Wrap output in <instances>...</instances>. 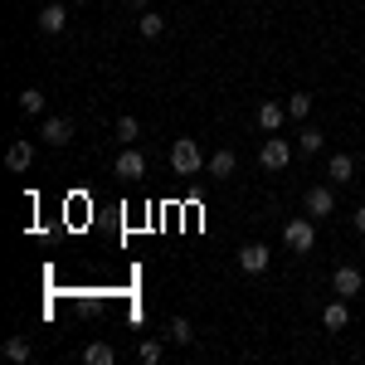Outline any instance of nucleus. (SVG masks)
<instances>
[{
	"instance_id": "23",
	"label": "nucleus",
	"mask_w": 365,
	"mask_h": 365,
	"mask_svg": "<svg viewBox=\"0 0 365 365\" xmlns=\"http://www.w3.org/2000/svg\"><path fill=\"white\" fill-rule=\"evenodd\" d=\"M322 141H327V132H312V127H302V141H297V146H302V156H317V151H322Z\"/></svg>"
},
{
	"instance_id": "5",
	"label": "nucleus",
	"mask_w": 365,
	"mask_h": 365,
	"mask_svg": "<svg viewBox=\"0 0 365 365\" xmlns=\"http://www.w3.org/2000/svg\"><path fill=\"white\" fill-rule=\"evenodd\" d=\"M302 205H307L312 220H327V215H336V195H331V185H312Z\"/></svg>"
},
{
	"instance_id": "11",
	"label": "nucleus",
	"mask_w": 365,
	"mask_h": 365,
	"mask_svg": "<svg viewBox=\"0 0 365 365\" xmlns=\"http://www.w3.org/2000/svg\"><path fill=\"white\" fill-rule=\"evenodd\" d=\"M282 117H287V108H282V103H258L253 122H258L263 132H278V127H282Z\"/></svg>"
},
{
	"instance_id": "19",
	"label": "nucleus",
	"mask_w": 365,
	"mask_h": 365,
	"mask_svg": "<svg viewBox=\"0 0 365 365\" xmlns=\"http://www.w3.org/2000/svg\"><path fill=\"white\" fill-rule=\"evenodd\" d=\"M15 103H20V113H44V93H39V88H25V93H20V98H15Z\"/></svg>"
},
{
	"instance_id": "4",
	"label": "nucleus",
	"mask_w": 365,
	"mask_h": 365,
	"mask_svg": "<svg viewBox=\"0 0 365 365\" xmlns=\"http://www.w3.org/2000/svg\"><path fill=\"white\" fill-rule=\"evenodd\" d=\"M113 170H117V180H127V185H132V180H141V175H146V156H141L137 146H127V151L113 161Z\"/></svg>"
},
{
	"instance_id": "24",
	"label": "nucleus",
	"mask_w": 365,
	"mask_h": 365,
	"mask_svg": "<svg viewBox=\"0 0 365 365\" xmlns=\"http://www.w3.org/2000/svg\"><path fill=\"white\" fill-rule=\"evenodd\" d=\"M351 220H356V229H361V234H365V205H361V210H356V215H351Z\"/></svg>"
},
{
	"instance_id": "20",
	"label": "nucleus",
	"mask_w": 365,
	"mask_h": 365,
	"mask_svg": "<svg viewBox=\"0 0 365 365\" xmlns=\"http://www.w3.org/2000/svg\"><path fill=\"white\" fill-rule=\"evenodd\" d=\"M137 137H141V122H137V117H117V141H122V146H132Z\"/></svg>"
},
{
	"instance_id": "13",
	"label": "nucleus",
	"mask_w": 365,
	"mask_h": 365,
	"mask_svg": "<svg viewBox=\"0 0 365 365\" xmlns=\"http://www.w3.org/2000/svg\"><path fill=\"white\" fill-rule=\"evenodd\" d=\"M327 175H331V185H351V175H356V161H351L346 151H336V156L327 161Z\"/></svg>"
},
{
	"instance_id": "26",
	"label": "nucleus",
	"mask_w": 365,
	"mask_h": 365,
	"mask_svg": "<svg viewBox=\"0 0 365 365\" xmlns=\"http://www.w3.org/2000/svg\"><path fill=\"white\" fill-rule=\"evenodd\" d=\"M68 5H88V0H68Z\"/></svg>"
},
{
	"instance_id": "14",
	"label": "nucleus",
	"mask_w": 365,
	"mask_h": 365,
	"mask_svg": "<svg viewBox=\"0 0 365 365\" xmlns=\"http://www.w3.org/2000/svg\"><path fill=\"white\" fill-rule=\"evenodd\" d=\"M166 341H170V346H190V341H195V327H190L185 317H170V327H166Z\"/></svg>"
},
{
	"instance_id": "10",
	"label": "nucleus",
	"mask_w": 365,
	"mask_h": 365,
	"mask_svg": "<svg viewBox=\"0 0 365 365\" xmlns=\"http://www.w3.org/2000/svg\"><path fill=\"white\" fill-rule=\"evenodd\" d=\"M29 161H34V146L29 141H10V151H5V170H15V175H25Z\"/></svg>"
},
{
	"instance_id": "9",
	"label": "nucleus",
	"mask_w": 365,
	"mask_h": 365,
	"mask_svg": "<svg viewBox=\"0 0 365 365\" xmlns=\"http://www.w3.org/2000/svg\"><path fill=\"white\" fill-rule=\"evenodd\" d=\"M63 25H68V5H58V0H44V10H39V29H44V34H58Z\"/></svg>"
},
{
	"instance_id": "7",
	"label": "nucleus",
	"mask_w": 365,
	"mask_h": 365,
	"mask_svg": "<svg viewBox=\"0 0 365 365\" xmlns=\"http://www.w3.org/2000/svg\"><path fill=\"white\" fill-rule=\"evenodd\" d=\"M331 287H336L341 297H356V292H365V278H361V268H351V263H341L336 273H331Z\"/></svg>"
},
{
	"instance_id": "18",
	"label": "nucleus",
	"mask_w": 365,
	"mask_h": 365,
	"mask_svg": "<svg viewBox=\"0 0 365 365\" xmlns=\"http://www.w3.org/2000/svg\"><path fill=\"white\" fill-rule=\"evenodd\" d=\"M161 351H166V341L146 336V341H141V346H137V361H141V365H156V361H161Z\"/></svg>"
},
{
	"instance_id": "1",
	"label": "nucleus",
	"mask_w": 365,
	"mask_h": 365,
	"mask_svg": "<svg viewBox=\"0 0 365 365\" xmlns=\"http://www.w3.org/2000/svg\"><path fill=\"white\" fill-rule=\"evenodd\" d=\"M205 161H210V156H205L190 137H180L175 146H170V170H175V175H200V170H205Z\"/></svg>"
},
{
	"instance_id": "8",
	"label": "nucleus",
	"mask_w": 365,
	"mask_h": 365,
	"mask_svg": "<svg viewBox=\"0 0 365 365\" xmlns=\"http://www.w3.org/2000/svg\"><path fill=\"white\" fill-rule=\"evenodd\" d=\"M268 263H273V253L263 249V244H244L239 249V268L244 273H268Z\"/></svg>"
},
{
	"instance_id": "17",
	"label": "nucleus",
	"mask_w": 365,
	"mask_h": 365,
	"mask_svg": "<svg viewBox=\"0 0 365 365\" xmlns=\"http://www.w3.org/2000/svg\"><path fill=\"white\" fill-rule=\"evenodd\" d=\"M137 29H141V39H161V34H166V20H161L156 10H141Z\"/></svg>"
},
{
	"instance_id": "27",
	"label": "nucleus",
	"mask_w": 365,
	"mask_h": 365,
	"mask_svg": "<svg viewBox=\"0 0 365 365\" xmlns=\"http://www.w3.org/2000/svg\"><path fill=\"white\" fill-rule=\"evenodd\" d=\"M361 253H365V239H361Z\"/></svg>"
},
{
	"instance_id": "16",
	"label": "nucleus",
	"mask_w": 365,
	"mask_h": 365,
	"mask_svg": "<svg viewBox=\"0 0 365 365\" xmlns=\"http://www.w3.org/2000/svg\"><path fill=\"white\" fill-rule=\"evenodd\" d=\"M83 361H88V365H113L117 351L108 346V341H88V346H83Z\"/></svg>"
},
{
	"instance_id": "22",
	"label": "nucleus",
	"mask_w": 365,
	"mask_h": 365,
	"mask_svg": "<svg viewBox=\"0 0 365 365\" xmlns=\"http://www.w3.org/2000/svg\"><path fill=\"white\" fill-rule=\"evenodd\" d=\"M307 113H312V93H292V98H287V117H297V122H302Z\"/></svg>"
},
{
	"instance_id": "12",
	"label": "nucleus",
	"mask_w": 365,
	"mask_h": 365,
	"mask_svg": "<svg viewBox=\"0 0 365 365\" xmlns=\"http://www.w3.org/2000/svg\"><path fill=\"white\" fill-rule=\"evenodd\" d=\"M234 166H239V161H234V151H215V156H210V161H205V175H215V180H229V175H234Z\"/></svg>"
},
{
	"instance_id": "3",
	"label": "nucleus",
	"mask_w": 365,
	"mask_h": 365,
	"mask_svg": "<svg viewBox=\"0 0 365 365\" xmlns=\"http://www.w3.org/2000/svg\"><path fill=\"white\" fill-rule=\"evenodd\" d=\"M287 161H292V146H287L282 137H268L263 146H258V166L263 170H282Z\"/></svg>"
},
{
	"instance_id": "6",
	"label": "nucleus",
	"mask_w": 365,
	"mask_h": 365,
	"mask_svg": "<svg viewBox=\"0 0 365 365\" xmlns=\"http://www.w3.org/2000/svg\"><path fill=\"white\" fill-rule=\"evenodd\" d=\"M39 141H44V146H68V141H73V122H68V117H44Z\"/></svg>"
},
{
	"instance_id": "21",
	"label": "nucleus",
	"mask_w": 365,
	"mask_h": 365,
	"mask_svg": "<svg viewBox=\"0 0 365 365\" xmlns=\"http://www.w3.org/2000/svg\"><path fill=\"white\" fill-rule=\"evenodd\" d=\"M5 356H10V361H20V365H25L29 356H34V346H29L25 336H10V341H5Z\"/></svg>"
},
{
	"instance_id": "25",
	"label": "nucleus",
	"mask_w": 365,
	"mask_h": 365,
	"mask_svg": "<svg viewBox=\"0 0 365 365\" xmlns=\"http://www.w3.org/2000/svg\"><path fill=\"white\" fill-rule=\"evenodd\" d=\"M132 5H137V10H146V0H132Z\"/></svg>"
},
{
	"instance_id": "15",
	"label": "nucleus",
	"mask_w": 365,
	"mask_h": 365,
	"mask_svg": "<svg viewBox=\"0 0 365 365\" xmlns=\"http://www.w3.org/2000/svg\"><path fill=\"white\" fill-rule=\"evenodd\" d=\"M322 327H327V331H341V327H351V312H346V297H341V302H331V307L322 312Z\"/></svg>"
},
{
	"instance_id": "2",
	"label": "nucleus",
	"mask_w": 365,
	"mask_h": 365,
	"mask_svg": "<svg viewBox=\"0 0 365 365\" xmlns=\"http://www.w3.org/2000/svg\"><path fill=\"white\" fill-rule=\"evenodd\" d=\"M282 244L297 253V258L317 249V229H312V215H307V220H287V225H282Z\"/></svg>"
}]
</instances>
